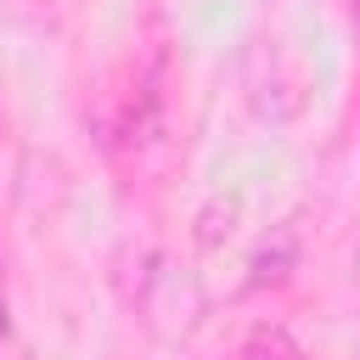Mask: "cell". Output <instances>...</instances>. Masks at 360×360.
<instances>
[{"label":"cell","mask_w":360,"mask_h":360,"mask_svg":"<svg viewBox=\"0 0 360 360\" xmlns=\"http://www.w3.org/2000/svg\"><path fill=\"white\" fill-rule=\"evenodd\" d=\"M236 360H304V349L281 332V326H253L236 343Z\"/></svg>","instance_id":"obj_1"},{"label":"cell","mask_w":360,"mask_h":360,"mask_svg":"<svg viewBox=\"0 0 360 360\" xmlns=\"http://www.w3.org/2000/svg\"><path fill=\"white\" fill-rule=\"evenodd\" d=\"M231 219H236V197H214V202L197 214V242L214 248L219 236H231Z\"/></svg>","instance_id":"obj_3"},{"label":"cell","mask_w":360,"mask_h":360,"mask_svg":"<svg viewBox=\"0 0 360 360\" xmlns=\"http://www.w3.org/2000/svg\"><path fill=\"white\" fill-rule=\"evenodd\" d=\"M349 11H354V17H360V0H349Z\"/></svg>","instance_id":"obj_5"},{"label":"cell","mask_w":360,"mask_h":360,"mask_svg":"<svg viewBox=\"0 0 360 360\" xmlns=\"http://www.w3.org/2000/svg\"><path fill=\"white\" fill-rule=\"evenodd\" d=\"M292 253H298V236H292V231H281V236H276V248L264 242V248H259V259H253V281H281V276H287V264H292Z\"/></svg>","instance_id":"obj_2"},{"label":"cell","mask_w":360,"mask_h":360,"mask_svg":"<svg viewBox=\"0 0 360 360\" xmlns=\"http://www.w3.org/2000/svg\"><path fill=\"white\" fill-rule=\"evenodd\" d=\"M354 287H360V248H354Z\"/></svg>","instance_id":"obj_4"}]
</instances>
